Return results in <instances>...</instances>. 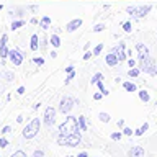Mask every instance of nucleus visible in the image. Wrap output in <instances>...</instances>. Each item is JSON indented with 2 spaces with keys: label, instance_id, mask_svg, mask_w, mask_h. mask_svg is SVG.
<instances>
[{
  "label": "nucleus",
  "instance_id": "nucleus-9",
  "mask_svg": "<svg viewBox=\"0 0 157 157\" xmlns=\"http://www.w3.org/2000/svg\"><path fill=\"white\" fill-rule=\"evenodd\" d=\"M136 49H137V57H139V62L144 61V59H147V57H151L149 56V49H147V46H144V44L139 43L136 46Z\"/></svg>",
  "mask_w": 157,
  "mask_h": 157
},
{
  "label": "nucleus",
  "instance_id": "nucleus-41",
  "mask_svg": "<svg viewBox=\"0 0 157 157\" xmlns=\"http://www.w3.org/2000/svg\"><path fill=\"white\" fill-rule=\"evenodd\" d=\"M77 157H88V154H87V152H80V154H78Z\"/></svg>",
  "mask_w": 157,
  "mask_h": 157
},
{
  "label": "nucleus",
  "instance_id": "nucleus-24",
  "mask_svg": "<svg viewBox=\"0 0 157 157\" xmlns=\"http://www.w3.org/2000/svg\"><path fill=\"white\" fill-rule=\"evenodd\" d=\"M23 25H25V21H21V20H20V21H13V23H12V26H10V28H12V29H13V31H15V29H18V28H21V26H23Z\"/></svg>",
  "mask_w": 157,
  "mask_h": 157
},
{
  "label": "nucleus",
  "instance_id": "nucleus-42",
  "mask_svg": "<svg viewBox=\"0 0 157 157\" xmlns=\"http://www.w3.org/2000/svg\"><path fill=\"white\" fill-rule=\"evenodd\" d=\"M18 93H20V95H21V93H25V87H20V88H18Z\"/></svg>",
  "mask_w": 157,
  "mask_h": 157
},
{
  "label": "nucleus",
  "instance_id": "nucleus-3",
  "mask_svg": "<svg viewBox=\"0 0 157 157\" xmlns=\"http://www.w3.org/2000/svg\"><path fill=\"white\" fill-rule=\"evenodd\" d=\"M39 126H41V123H39L38 118L31 120L26 126L23 128V132H21L23 137H25V139H31V137H34L38 134V131H39Z\"/></svg>",
  "mask_w": 157,
  "mask_h": 157
},
{
  "label": "nucleus",
  "instance_id": "nucleus-13",
  "mask_svg": "<svg viewBox=\"0 0 157 157\" xmlns=\"http://www.w3.org/2000/svg\"><path fill=\"white\" fill-rule=\"evenodd\" d=\"M105 61H106V64H108V66H111V67H113V66H116V64L120 62V61H118V57H116L113 52H108V54H106Z\"/></svg>",
  "mask_w": 157,
  "mask_h": 157
},
{
  "label": "nucleus",
  "instance_id": "nucleus-38",
  "mask_svg": "<svg viewBox=\"0 0 157 157\" xmlns=\"http://www.w3.org/2000/svg\"><path fill=\"white\" fill-rule=\"evenodd\" d=\"M66 72H67V74L74 72V66H67V67H66Z\"/></svg>",
  "mask_w": 157,
  "mask_h": 157
},
{
  "label": "nucleus",
  "instance_id": "nucleus-2",
  "mask_svg": "<svg viewBox=\"0 0 157 157\" xmlns=\"http://www.w3.org/2000/svg\"><path fill=\"white\" fill-rule=\"evenodd\" d=\"M80 142H82V136L78 134V132H74V134H59V137H57L59 146L74 147V146H78Z\"/></svg>",
  "mask_w": 157,
  "mask_h": 157
},
{
  "label": "nucleus",
  "instance_id": "nucleus-31",
  "mask_svg": "<svg viewBox=\"0 0 157 157\" xmlns=\"http://www.w3.org/2000/svg\"><path fill=\"white\" fill-rule=\"evenodd\" d=\"M33 61H34V64H38V66H43V64H44V59L43 57H34Z\"/></svg>",
  "mask_w": 157,
  "mask_h": 157
},
{
  "label": "nucleus",
  "instance_id": "nucleus-6",
  "mask_svg": "<svg viewBox=\"0 0 157 157\" xmlns=\"http://www.w3.org/2000/svg\"><path fill=\"white\" fill-rule=\"evenodd\" d=\"M72 106H74V98H72V97L66 95V97H62V98H61V103H59V110H61L64 115L71 111V110H72Z\"/></svg>",
  "mask_w": 157,
  "mask_h": 157
},
{
  "label": "nucleus",
  "instance_id": "nucleus-20",
  "mask_svg": "<svg viewBox=\"0 0 157 157\" xmlns=\"http://www.w3.org/2000/svg\"><path fill=\"white\" fill-rule=\"evenodd\" d=\"M38 36H36V34H33V36H31V49H33V51H36V49H38Z\"/></svg>",
  "mask_w": 157,
  "mask_h": 157
},
{
  "label": "nucleus",
  "instance_id": "nucleus-37",
  "mask_svg": "<svg viewBox=\"0 0 157 157\" xmlns=\"http://www.w3.org/2000/svg\"><path fill=\"white\" fill-rule=\"evenodd\" d=\"M92 54H93V52H85V54H83V59H85V61H88V59L92 57Z\"/></svg>",
  "mask_w": 157,
  "mask_h": 157
},
{
  "label": "nucleus",
  "instance_id": "nucleus-11",
  "mask_svg": "<svg viewBox=\"0 0 157 157\" xmlns=\"http://www.w3.org/2000/svg\"><path fill=\"white\" fill-rule=\"evenodd\" d=\"M128 157H144V149H142L141 146L131 147L129 152H128Z\"/></svg>",
  "mask_w": 157,
  "mask_h": 157
},
{
  "label": "nucleus",
  "instance_id": "nucleus-23",
  "mask_svg": "<svg viewBox=\"0 0 157 157\" xmlns=\"http://www.w3.org/2000/svg\"><path fill=\"white\" fill-rule=\"evenodd\" d=\"M123 29H124L126 33H131V31H132V25H131V21H124V23H123Z\"/></svg>",
  "mask_w": 157,
  "mask_h": 157
},
{
  "label": "nucleus",
  "instance_id": "nucleus-10",
  "mask_svg": "<svg viewBox=\"0 0 157 157\" xmlns=\"http://www.w3.org/2000/svg\"><path fill=\"white\" fill-rule=\"evenodd\" d=\"M7 41H8V38H7V34H3L2 39H0V57L2 59H7L8 56V49H7Z\"/></svg>",
  "mask_w": 157,
  "mask_h": 157
},
{
  "label": "nucleus",
  "instance_id": "nucleus-28",
  "mask_svg": "<svg viewBox=\"0 0 157 157\" xmlns=\"http://www.w3.org/2000/svg\"><path fill=\"white\" fill-rule=\"evenodd\" d=\"M111 139H113V141H120V139H121V132H113V134H111Z\"/></svg>",
  "mask_w": 157,
  "mask_h": 157
},
{
  "label": "nucleus",
  "instance_id": "nucleus-5",
  "mask_svg": "<svg viewBox=\"0 0 157 157\" xmlns=\"http://www.w3.org/2000/svg\"><path fill=\"white\" fill-rule=\"evenodd\" d=\"M54 123H56V110L52 106H48L44 110V124L48 128H51Z\"/></svg>",
  "mask_w": 157,
  "mask_h": 157
},
{
  "label": "nucleus",
  "instance_id": "nucleus-4",
  "mask_svg": "<svg viewBox=\"0 0 157 157\" xmlns=\"http://www.w3.org/2000/svg\"><path fill=\"white\" fill-rule=\"evenodd\" d=\"M151 8H152L151 5H141V7H128L126 12L129 13L132 18H142L151 12Z\"/></svg>",
  "mask_w": 157,
  "mask_h": 157
},
{
  "label": "nucleus",
  "instance_id": "nucleus-22",
  "mask_svg": "<svg viewBox=\"0 0 157 157\" xmlns=\"http://www.w3.org/2000/svg\"><path fill=\"white\" fill-rule=\"evenodd\" d=\"M101 78H103V75H101V74H100V72H97V74H95V75H93V77L90 78V83H97V82H100V80H101Z\"/></svg>",
  "mask_w": 157,
  "mask_h": 157
},
{
  "label": "nucleus",
  "instance_id": "nucleus-43",
  "mask_svg": "<svg viewBox=\"0 0 157 157\" xmlns=\"http://www.w3.org/2000/svg\"><path fill=\"white\" fill-rule=\"evenodd\" d=\"M69 157H77V155H69Z\"/></svg>",
  "mask_w": 157,
  "mask_h": 157
},
{
  "label": "nucleus",
  "instance_id": "nucleus-14",
  "mask_svg": "<svg viewBox=\"0 0 157 157\" xmlns=\"http://www.w3.org/2000/svg\"><path fill=\"white\" fill-rule=\"evenodd\" d=\"M39 26H41L43 29H48L49 26H51V18H49V17H43L41 21H39Z\"/></svg>",
  "mask_w": 157,
  "mask_h": 157
},
{
  "label": "nucleus",
  "instance_id": "nucleus-32",
  "mask_svg": "<svg viewBox=\"0 0 157 157\" xmlns=\"http://www.w3.org/2000/svg\"><path fill=\"white\" fill-rule=\"evenodd\" d=\"M123 132H124L126 136H131V134H134V131H132L131 128H124V129H123Z\"/></svg>",
  "mask_w": 157,
  "mask_h": 157
},
{
  "label": "nucleus",
  "instance_id": "nucleus-35",
  "mask_svg": "<svg viewBox=\"0 0 157 157\" xmlns=\"http://www.w3.org/2000/svg\"><path fill=\"white\" fill-rule=\"evenodd\" d=\"M72 78H74V72H71V74H69V75L66 77V83H69V82L72 80Z\"/></svg>",
  "mask_w": 157,
  "mask_h": 157
},
{
  "label": "nucleus",
  "instance_id": "nucleus-39",
  "mask_svg": "<svg viewBox=\"0 0 157 157\" xmlns=\"http://www.w3.org/2000/svg\"><path fill=\"white\" fill-rule=\"evenodd\" d=\"M103 97V93L100 92V93H95V95H93V98H95V100H100V98Z\"/></svg>",
  "mask_w": 157,
  "mask_h": 157
},
{
  "label": "nucleus",
  "instance_id": "nucleus-15",
  "mask_svg": "<svg viewBox=\"0 0 157 157\" xmlns=\"http://www.w3.org/2000/svg\"><path fill=\"white\" fill-rule=\"evenodd\" d=\"M49 41H51V44H52L54 48H59V46H61V39H59L57 34H52V36L49 38Z\"/></svg>",
  "mask_w": 157,
  "mask_h": 157
},
{
  "label": "nucleus",
  "instance_id": "nucleus-30",
  "mask_svg": "<svg viewBox=\"0 0 157 157\" xmlns=\"http://www.w3.org/2000/svg\"><path fill=\"white\" fill-rule=\"evenodd\" d=\"M101 29H105V25H103V23H100V25H97V26L93 28V31H95V33H98V31H101Z\"/></svg>",
  "mask_w": 157,
  "mask_h": 157
},
{
  "label": "nucleus",
  "instance_id": "nucleus-34",
  "mask_svg": "<svg viewBox=\"0 0 157 157\" xmlns=\"http://www.w3.org/2000/svg\"><path fill=\"white\" fill-rule=\"evenodd\" d=\"M33 157H44V152H43V151H34Z\"/></svg>",
  "mask_w": 157,
  "mask_h": 157
},
{
  "label": "nucleus",
  "instance_id": "nucleus-1",
  "mask_svg": "<svg viewBox=\"0 0 157 157\" xmlns=\"http://www.w3.org/2000/svg\"><path fill=\"white\" fill-rule=\"evenodd\" d=\"M78 120L75 116H67L66 121L59 126V134H74V132H78Z\"/></svg>",
  "mask_w": 157,
  "mask_h": 157
},
{
  "label": "nucleus",
  "instance_id": "nucleus-33",
  "mask_svg": "<svg viewBox=\"0 0 157 157\" xmlns=\"http://www.w3.org/2000/svg\"><path fill=\"white\" fill-rule=\"evenodd\" d=\"M8 146V141L5 137H0V147H7Z\"/></svg>",
  "mask_w": 157,
  "mask_h": 157
},
{
  "label": "nucleus",
  "instance_id": "nucleus-36",
  "mask_svg": "<svg viewBox=\"0 0 157 157\" xmlns=\"http://www.w3.org/2000/svg\"><path fill=\"white\" fill-rule=\"evenodd\" d=\"M10 131H12V128H10V126H5L3 129H2V132H3V134H7V132H10Z\"/></svg>",
  "mask_w": 157,
  "mask_h": 157
},
{
  "label": "nucleus",
  "instance_id": "nucleus-12",
  "mask_svg": "<svg viewBox=\"0 0 157 157\" xmlns=\"http://www.w3.org/2000/svg\"><path fill=\"white\" fill-rule=\"evenodd\" d=\"M80 26H82V20L80 18H75V20H72V21L67 25L66 29H67L69 33H72V31H75V29H78Z\"/></svg>",
  "mask_w": 157,
  "mask_h": 157
},
{
  "label": "nucleus",
  "instance_id": "nucleus-29",
  "mask_svg": "<svg viewBox=\"0 0 157 157\" xmlns=\"http://www.w3.org/2000/svg\"><path fill=\"white\" fill-rule=\"evenodd\" d=\"M12 157H26V154L23 151H17L15 154H12Z\"/></svg>",
  "mask_w": 157,
  "mask_h": 157
},
{
  "label": "nucleus",
  "instance_id": "nucleus-25",
  "mask_svg": "<svg viewBox=\"0 0 157 157\" xmlns=\"http://www.w3.org/2000/svg\"><path fill=\"white\" fill-rule=\"evenodd\" d=\"M97 85H98V88H100V92L106 97V95H108V90L105 88V85H103V82H101V80H100V82H97Z\"/></svg>",
  "mask_w": 157,
  "mask_h": 157
},
{
  "label": "nucleus",
  "instance_id": "nucleus-16",
  "mask_svg": "<svg viewBox=\"0 0 157 157\" xmlns=\"http://www.w3.org/2000/svg\"><path fill=\"white\" fill-rule=\"evenodd\" d=\"M123 88H124L126 92H136V85L132 82H124L123 83Z\"/></svg>",
  "mask_w": 157,
  "mask_h": 157
},
{
  "label": "nucleus",
  "instance_id": "nucleus-26",
  "mask_svg": "<svg viewBox=\"0 0 157 157\" xmlns=\"http://www.w3.org/2000/svg\"><path fill=\"white\" fill-rule=\"evenodd\" d=\"M101 51H103V44H97L95 49H93V56H98Z\"/></svg>",
  "mask_w": 157,
  "mask_h": 157
},
{
  "label": "nucleus",
  "instance_id": "nucleus-8",
  "mask_svg": "<svg viewBox=\"0 0 157 157\" xmlns=\"http://www.w3.org/2000/svg\"><path fill=\"white\" fill-rule=\"evenodd\" d=\"M10 56V61L13 62V66H20V64L23 62V54L18 51V49H12V51L8 52Z\"/></svg>",
  "mask_w": 157,
  "mask_h": 157
},
{
  "label": "nucleus",
  "instance_id": "nucleus-19",
  "mask_svg": "<svg viewBox=\"0 0 157 157\" xmlns=\"http://www.w3.org/2000/svg\"><path fill=\"white\" fill-rule=\"evenodd\" d=\"M139 98H141V100H142V101H144V103H147V101H149V100H151V97H149V93H147L146 90H142V92H139Z\"/></svg>",
  "mask_w": 157,
  "mask_h": 157
},
{
  "label": "nucleus",
  "instance_id": "nucleus-7",
  "mask_svg": "<svg viewBox=\"0 0 157 157\" xmlns=\"http://www.w3.org/2000/svg\"><path fill=\"white\" fill-rule=\"evenodd\" d=\"M111 52L118 57V61H120V62H121V61H124L126 56H128V54H126V49H124V44H123V43H120L118 46L113 48V49H111Z\"/></svg>",
  "mask_w": 157,
  "mask_h": 157
},
{
  "label": "nucleus",
  "instance_id": "nucleus-27",
  "mask_svg": "<svg viewBox=\"0 0 157 157\" xmlns=\"http://www.w3.org/2000/svg\"><path fill=\"white\" fill-rule=\"evenodd\" d=\"M98 118H100V121H103V123H108V121H110V116H108L106 113H100V115H98Z\"/></svg>",
  "mask_w": 157,
  "mask_h": 157
},
{
  "label": "nucleus",
  "instance_id": "nucleus-21",
  "mask_svg": "<svg viewBox=\"0 0 157 157\" xmlns=\"http://www.w3.org/2000/svg\"><path fill=\"white\" fill-rule=\"evenodd\" d=\"M139 72H141L139 67H131L129 69V77H137V75H139Z\"/></svg>",
  "mask_w": 157,
  "mask_h": 157
},
{
  "label": "nucleus",
  "instance_id": "nucleus-17",
  "mask_svg": "<svg viewBox=\"0 0 157 157\" xmlns=\"http://www.w3.org/2000/svg\"><path fill=\"white\" fill-rule=\"evenodd\" d=\"M147 129H149V124H147V123H144V124H142V126L139 128V129H137V131L134 132V134H136V136H142Z\"/></svg>",
  "mask_w": 157,
  "mask_h": 157
},
{
  "label": "nucleus",
  "instance_id": "nucleus-40",
  "mask_svg": "<svg viewBox=\"0 0 157 157\" xmlns=\"http://www.w3.org/2000/svg\"><path fill=\"white\" fill-rule=\"evenodd\" d=\"M128 64H129V67H136V62L132 61V59H129V61H128Z\"/></svg>",
  "mask_w": 157,
  "mask_h": 157
},
{
  "label": "nucleus",
  "instance_id": "nucleus-18",
  "mask_svg": "<svg viewBox=\"0 0 157 157\" xmlns=\"http://www.w3.org/2000/svg\"><path fill=\"white\" fill-rule=\"evenodd\" d=\"M78 128H80V131H87V123L83 116H78Z\"/></svg>",
  "mask_w": 157,
  "mask_h": 157
}]
</instances>
